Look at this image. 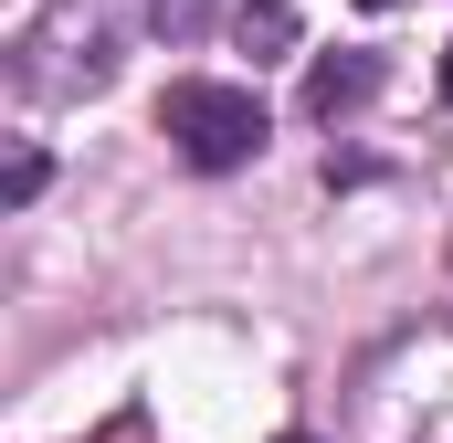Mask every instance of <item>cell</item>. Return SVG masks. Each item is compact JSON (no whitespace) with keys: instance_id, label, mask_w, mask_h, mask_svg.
Returning <instances> with one entry per match:
<instances>
[{"instance_id":"1","label":"cell","mask_w":453,"mask_h":443,"mask_svg":"<svg viewBox=\"0 0 453 443\" xmlns=\"http://www.w3.org/2000/svg\"><path fill=\"white\" fill-rule=\"evenodd\" d=\"M158 127H169V148L190 159V169H242V159H264V137H274V116L253 85H222V74H180L169 96H158Z\"/></svg>"},{"instance_id":"2","label":"cell","mask_w":453,"mask_h":443,"mask_svg":"<svg viewBox=\"0 0 453 443\" xmlns=\"http://www.w3.org/2000/svg\"><path fill=\"white\" fill-rule=\"evenodd\" d=\"M380 96V64L369 53H317L306 64V116H348V106H369Z\"/></svg>"},{"instance_id":"3","label":"cell","mask_w":453,"mask_h":443,"mask_svg":"<svg viewBox=\"0 0 453 443\" xmlns=\"http://www.w3.org/2000/svg\"><path fill=\"white\" fill-rule=\"evenodd\" d=\"M242 43H264V53L296 43V11H285V0H242Z\"/></svg>"},{"instance_id":"4","label":"cell","mask_w":453,"mask_h":443,"mask_svg":"<svg viewBox=\"0 0 453 443\" xmlns=\"http://www.w3.org/2000/svg\"><path fill=\"white\" fill-rule=\"evenodd\" d=\"M32 190H42V148H21V159H11V180H0V201H11V212H21V201H32Z\"/></svg>"},{"instance_id":"5","label":"cell","mask_w":453,"mask_h":443,"mask_svg":"<svg viewBox=\"0 0 453 443\" xmlns=\"http://www.w3.org/2000/svg\"><path fill=\"white\" fill-rule=\"evenodd\" d=\"M443 106H453V53H443Z\"/></svg>"},{"instance_id":"6","label":"cell","mask_w":453,"mask_h":443,"mask_svg":"<svg viewBox=\"0 0 453 443\" xmlns=\"http://www.w3.org/2000/svg\"><path fill=\"white\" fill-rule=\"evenodd\" d=\"M285 443H306V433H285Z\"/></svg>"}]
</instances>
